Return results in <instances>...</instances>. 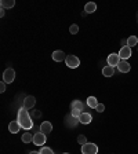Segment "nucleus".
I'll return each instance as SVG.
<instances>
[{"label": "nucleus", "mask_w": 138, "mask_h": 154, "mask_svg": "<svg viewBox=\"0 0 138 154\" xmlns=\"http://www.w3.org/2000/svg\"><path fill=\"white\" fill-rule=\"evenodd\" d=\"M17 121L19 122L21 128L24 129H30L33 128V120H32V116L29 114L28 109L25 107H21L17 113Z\"/></svg>", "instance_id": "obj_1"}, {"label": "nucleus", "mask_w": 138, "mask_h": 154, "mask_svg": "<svg viewBox=\"0 0 138 154\" xmlns=\"http://www.w3.org/2000/svg\"><path fill=\"white\" fill-rule=\"evenodd\" d=\"M82 154H98V146L95 143H87L82 144Z\"/></svg>", "instance_id": "obj_2"}, {"label": "nucleus", "mask_w": 138, "mask_h": 154, "mask_svg": "<svg viewBox=\"0 0 138 154\" xmlns=\"http://www.w3.org/2000/svg\"><path fill=\"white\" fill-rule=\"evenodd\" d=\"M14 80H15V70L13 67H7L3 73V81L6 84H11Z\"/></svg>", "instance_id": "obj_3"}, {"label": "nucleus", "mask_w": 138, "mask_h": 154, "mask_svg": "<svg viewBox=\"0 0 138 154\" xmlns=\"http://www.w3.org/2000/svg\"><path fill=\"white\" fill-rule=\"evenodd\" d=\"M65 63L69 69H76L80 65V59L76 57V55H68L66 59H65Z\"/></svg>", "instance_id": "obj_4"}, {"label": "nucleus", "mask_w": 138, "mask_h": 154, "mask_svg": "<svg viewBox=\"0 0 138 154\" xmlns=\"http://www.w3.org/2000/svg\"><path fill=\"white\" fill-rule=\"evenodd\" d=\"M46 140H47V138H46V135L43 132H36L33 135V144H36V146H40V147L44 146Z\"/></svg>", "instance_id": "obj_5"}, {"label": "nucleus", "mask_w": 138, "mask_h": 154, "mask_svg": "<svg viewBox=\"0 0 138 154\" xmlns=\"http://www.w3.org/2000/svg\"><path fill=\"white\" fill-rule=\"evenodd\" d=\"M120 57H119V54H116V52H112L111 55H108V59H106V62H108V65L109 66H112V67H115V66H119V63H120Z\"/></svg>", "instance_id": "obj_6"}, {"label": "nucleus", "mask_w": 138, "mask_h": 154, "mask_svg": "<svg viewBox=\"0 0 138 154\" xmlns=\"http://www.w3.org/2000/svg\"><path fill=\"white\" fill-rule=\"evenodd\" d=\"M131 55H133V52H131V48H130L129 45H124V47L120 48L119 57H120V59H122V61H127Z\"/></svg>", "instance_id": "obj_7"}, {"label": "nucleus", "mask_w": 138, "mask_h": 154, "mask_svg": "<svg viewBox=\"0 0 138 154\" xmlns=\"http://www.w3.org/2000/svg\"><path fill=\"white\" fill-rule=\"evenodd\" d=\"M51 58H53V61L55 62H62L66 59V55L64 54V51H61V50H57V51H54L51 54Z\"/></svg>", "instance_id": "obj_8"}, {"label": "nucleus", "mask_w": 138, "mask_h": 154, "mask_svg": "<svg viewBox=\"0 0 138 154\" xmlns=\"http://www.w3.org/2000/svg\"><path fill=\"white\" fill-rule=\"evenodd\" d=\"M36 105V99H35V96H26L25 99H24V107L25 109H32V107H35Z\"/></svg>", "instance_id": "obj_9"}, {"label": "nucleus", "mask_w": 138, "mask_h": 154, "mask_svg": "<svg viewBox=\"0 0 138 154\" xmlns=\"http://www.w3.org/2000/svg\"><path fill=\"white\" fill-rule=\"evenodd\" d=\"M53 131V124L50 121H43L40 125V132H43L44 135H48Z\"/></svg>", "instance_id": "obj_10"}, {"label": "nucleus", "mask_w": 138, "mask_h": 154, "mask_svg": "<svg viewBox=\"0 0 138 154\" xmlns=\"http://www.w3.org/2000/svg\"><path fill=\"white\" fill-rule=\"evenodd\" d=\"M79 121H80V124H84V125H87V124H90L91 121H93V116L90 114V113H82L80 114V117H79Z\"/></svg>", "instance_id": "obj_11"}, {"label": "nucleus", "mask_w": 138, "mask_h": 154, "mask_svg": "<svg viewBox=\"0 0 138 154\" xmlns=\"http://www.w3.org/2000/svg\"><path fill=\"white\" fill-rule=\"evenodd\" d=\"M117 69H119L120 73H129L130 69H131V66H130V63L127 61H120L119 66H117Z\"/></svg>", "instance_id": "obj_12"}, {"label": "nucleus", "mask_w": 138, "mask_h": 154, "mask_svg": "<svg viewBox=\"0 0 138 154\" xmlns=\"http://www.w3.org/2000/svg\"><path fill=\"white\" fill-rule=\"evenodd\" d=\"M19 128H21V125H19V122L17 121H10L8 122V131L11 132V134H17V132H19Z\"/></svg>", "instance_id": "obj_13"}, {"label": "nucleus", "mask_w": 138, "mask_h": 154, "mask_svg": "<svg viewBox=\"0 0 138 154\" xmlns=\"http://www.w3.org/2000/svg\"><path fill=\"white\" fill-rule=\"evenodd\" d=\"M102 74H104V77H112L113 74H115V67L109 66V65L104 66V69H102Z\"/></svg>", "instance_id": "obj_14"}, {"label": "nucleus", "mask_w": 138, "mask_h": 154, "mask_svg": "<svg viewBox=\"0 0 138 154\" xmlns=\"http://www.w3.org/2000/svg\"><path fill=\"white\" fill-rule=\"evenodd\" d=\"M84 11L87 14H93L94 11H97V4L94 2H88V3L84 6Z\"/></svg>", "instance_id": "obj_15"}, {"label": "nucleus", "mask_w": 138, "mask_h": 154, "mask_svg": "<svg viewBox=\"0 0 138 154\" xmlns=\"http://www.w3.org/2000/svg\"><path fill=\"white\" fill-rule=\"evenodd\" d=\"M71 109L72 110H80V112H83L84 103L82 102V100H73V102L71 103Z\"/></svg>", "instance_id": "obj_16"}, {"label": "nucleus", "mask_w": 138, "mask_h": 154, "mask_svg": "<svg viewBox=\"0 0 138 154\" xmlns=\"http://www.w3.org/2000/svg\"><path fill=\"white\" fill-rule=\"evenodd\" d=\"M87 106H88L90 109H97L98 100H97L95 96H88V98H87Z\"/></svg>", "instance_id": "obj_17"}, {"label": "nucleus", "mask_w": 138, "mask_h": 154, "mask_svg": "<svg viewBox=\"0 0 138 154\" xmlns=\"http://www.w3.org/2000/svg\"><path fill=\"white\" fill-rule=\"evenodd\" d=\"M0 4H2V8H13L15 6V2L14 0H2Z\"/></svg>", "instance_id": "obj_18"}, {"label": "nucleus", "mask_w": 138, "mask_h": 154, "mask_svg": "<svg viewBox=\"0 0 138 154\" xmlns=\"http://www.w3.org/2000/svg\"><path fill=\"white\" fill-rule=\"evenodd\" d=\"M127 45H129L130 48L135 47V45L138 47V37H135V36H130V37L127 38Z\"/></svg>", "instance_id": "obj_19"}, {"label": "nucleus", "mask_w": 138, "mask_h": 154, "mask_svg": "<svg viewBox=\"0 0 138 154\" xmlns=\"http://www.w3.org/2000/svg\"><path fill=\"white\" fill-rule=\"evenodd\" d=\"M22 142L24 143H33V135L30 132H25L22 135Z\"/></svg>", "instance_id": "obj_20"}, {"label": "nucleus", "mask_w": 138, "mask_h": 154, "mask_svg": "<svg viewBox=\"0 0 138 154\" xmlns=\"http://www.w3.org/2000/svg\"><path fill=\"white\" fill-rule=\"evenodd\" d=\"M39 153H40V154H54V151H53V149L43 146V147L40 149V151H39Z\"/></svg>", "instance_id": "obj_21"}, {"label": "nucleus", "mask_w": 138, "mask_h": 154, "mask_svg": "<svg viewBox=\"0 0 138 154\" xmlns=\"http://www.w3.org/2000/svg\"><path fill=\"white\" fill-rule=\"evenodd\" d=\"M69 32L72 33V35H76L77 32H79V26L75 23V25H71V28H69Z\"/></svg>", "instance_id": "obj_22"}, {"label": "nucleus", "mask_w": 138, "mask_h": 154, "mask_svg": "<svg viewBox=\"0 0 138 154\" xmlns=\"http://www.w3.org/2000/svg\"><path fill=\"white\" fill-rule=\"evenodd\" d=\"M77 142H79V143H80V144L87 143V139H86V136H84V135H79V136H77Z\"/></svg>", "instance_id": "obj_23"}, {"label": "nucleus", "mask_w": 138, "mask_h": 154, "mask_svg": "<svg viewBox=\"0 0 138 154\" xmlns=\"http://www.w3.org/2000/svg\"><path fill=\"white\" fill-rule=\"evenodd\" d=\"M97 112L98 113H102L104 110H105V105H102V103H98V106H97Z\"/></svg>", "instance_id": "obj_24"}, {"label": "nucleus", "mask_w": 138, "mask_h": 154, "mask_svg": "<svg viewBox=\"0 0 138 154\" xmlns=\"http://www.w3.org/2000/svg\"><path fill=\"white\" fill-rule=\"evenodd\" d=\"M82 113H83V112H80V110H72L71 116H73V117H80Z\"/></svg>", "instance_id": "obj_25"}, {"label": "nucleus", "mask_w": 138, "mask_h": 154, "mask_svg": "<svg viewBox=\"0 0 138 154\" xmlns=\"http://www.w3.org/2000/svg\"><path fill=\"white\" fill-rule=\"evenodd\" d=\"M4 91H6V83L2 81V84H0V92H4Z\"/></svg>", "instance_id": "obj_26"}, {"label": "nucleus", "mask_w": 138, "mask_h": 154, "mask_svg": "<svg viewBox=\"0 0 138 154\" xmlns=\"http://www.w3.org/2000/svg\"><path fill=\"white\" fill-rule=\"evenodd\" d=\"M40 116H42V112H39V110L33 112V117H40Z\"/></svg>", "instance_id": "obj_27"}, {"label": "nucleus", "mask_w": 138, "mask_h": 154, "mask_svg": "<svg viewBox=\"0 0 138 154\" xmlns=\"http://www.w3.org/2000/svg\"><path fill=\"white\" fill-rule=\"evenodd\" d=\"M0 17H4V8L0 10Z\"/></svg>", "instance_id": "obj_28"}, {"label": "nucleus", "mask_w": 138, "mask_h": 154, "mask_svg": "<svg viewBox=\"0 0 138 154\" xmlns=\"http://www.w3.org/2000/svg\"><path fill=\"white\" fill-rule=\"evenodd\" d=\"M29 154H40V153H39V151H30Z\"/></svg>", "instance_id": "obj_29"}, {"label": "nucleus", "mask_w": 138, "mask_h": 154, "mask_svg": "<svg viewBox=\"0 0 138 154\" xmlns=\"http://www.w3.org/2000/svg\"><path fill=\"white\" fill-rule=\"evenodd\" d=\"M137 19H138V13H137Z\"/></svg>", "instance_id": "obj_30"}, {"label": "nucleus", "mask_w": 138, "mask_h": 154, "mask_svg": "<svg viewBox=\"0 0 138 154\" xmlns=\"http://www.w3.org/2000/svg\"><path fill=\"white\" fill-rule=\"evenodd\" d=\"M64 154H69V153H64Z\"/></svg>", "instance_id": "obj_31"}]
</instances>
